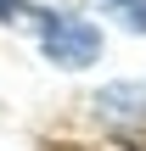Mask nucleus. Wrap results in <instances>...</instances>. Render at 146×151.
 I'll return each instance as SVG.
<instances>
[{
  "label": "nucleus",
  "mask_w": 146,
  "mask_h": 151,
  "mask_svg": "<svg viewBox=\"0 0 146 151\" xmlns=\"http://www.w3.org/2000/svg\"><path fill=\"white\" fill-rule=\"evenodd\" d=\"M39 56L51 67H90L101 56V28L79 17H39Z\"/></svg>",
  "instance_id": "f257e3e1"
},
{
  "label": "nucleus",
  "mask_w": 146,
  "mask_h": 151,
  "mask_svg": "<svg viewBox=\"0 0 146 151\" xmlns=\"http://www.w3.org/2000/svg\"><path fill=\"white\" fill-rule=\"evenodd\" d=\"M96 106H101V112L124 106L118 118H146V90H141V84H113V90H101V95H96Z\"/></svg>",
  "instance_id": "f03ea898"
},
{
  "label": "nucleus",
  "mask_w": 146,
  "mask_h": 151,
  "mask_svg": "<svg viewBox=\"0 0 146 151\" xmlns=\"http://www.w3.org/2000/svg\"><path fill=\"white\" fill-rule=\"evenodd\" d=\"M124 17H129V34H146V0H141V6H129Z\"/></svg>",
  "instance_id": "7ed1b4c3"
},
{
  "label": "nucleus",
  "mask_w": 146,
  "mask_h": 151,
  "mask_svg": "<svg viewBox=\"0 0 146 151\" xmlns=\"http://www.w3.org/2000/svg\"><path fill=\"white\" fill-rule=\"evenodd\" d=\"M28 11H34L28 0H0V17H28Z\"/></svg>",
  "instance_id": "20e7f679"
},
{
  "label": "nucleus",
  "mask_w": 146,
  "mask_h": 151,
  "mask_svg": "<svg viewBox=\"0 0 146 151\" xmlns=\"http://www.w3.org/2000/svg\"><path fill=\"white\" fill-rule=\"evenodd\" d=\"M101 6H118V11H129V6H141V0H101Z\"/></svg>",
  "instance_id": "39448f33"
}]
</instances>
